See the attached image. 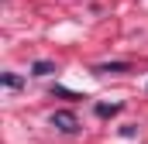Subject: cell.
Here are the masks:
<instances>
[{"instance_id": "cell-3", "label": "cell", "mask_w": 148, "mask_h": 144, "mask_svg": "<svg viewBox=\"0 0 148 144\" xmlns=\"http://www.w3.org/2000/svg\"><path fill=\"white\" fill-rule=\"evenodd\" d=\"M52 72H59V69H55V62H48V58H38L35 65H31V75H38V79H45V75H52Z\"/></svg>"}, {"instance_id": "cell-5", "label": "cell", "mask_w": 148, "mask_h": 144, "mask_svg": "<svg viewBox=\"0 0 148 144\" xmlns=\"http://www.w3.org/2000/svg\"><path fill=\"white\" fill-rule=\"evenodd\" d=\"M0 82H3L7 89H21V75H14V72H3V75H0Z\"/></svg>"}, {"instance_id": "cell-1", "label": "cell", "mask_w": 148, "mask_h": 144, "mask_svg": "<svg viewBox=\"0 0 148 144\" xmlns=\"http://www.w3.org/2000/svg\"><path fill=\"white\" fill-rule=\"evenodd\" d=\"M52 127L62 130V134H79V120H76L73 110H55L52 113Z\"/></svg>"}, {"instance_id": "cell-2", "label": "cell", "mask_w": 148, "mask_h": 144, "mask_svg": "<svg viewBox=\"0 0 148 144\" xmlns=\"http://www.w3.org/2000/svg\"><path fill=\"white\" fill-rule=\"evenodd\" d=\"M93 72H97V75H107V72H131V65H127V62H100V65H93Z\"/></svg>"}, {"instance_id": "cell-4", "label": "cell", "mask_w": 148, "mask_h": 144, "mask_svg": "<svg viewBox=\"0 0 148 144\" xmlns=\"http://www.w3.org/2000/svg\"><path fill=\"white\" fill-rule=\"evenodd\" d=\"M121 113V103H97V117L107 120V117H117Z\"/></svg>"}]
</instances>
